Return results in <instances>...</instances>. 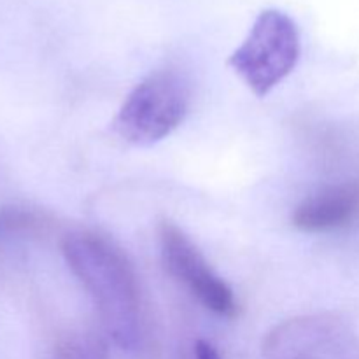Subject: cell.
I'll list each match as a JSON object with an SVG mask.
<instances>
[{
    "label": "cell",
    "instance_id": "6da1fadb",
    "mask_svg": "<svg viewBox=\"0 0 359 359\" xmlns=\"http://www.w3.org/2000/svg\"><path fill=\"white\" fill-rule=\"evenodd\" d=\"M62 252L93 300L105 333L121 349L140 347L146 337L142 297L125 252L112 241L91 231L67 235Z\"/></svg>",
    "mask_w": 359,
    "mask_h": 359
},
{
    "label": "cell",
    "instance_id": "7a4b0ae2",
    "mask_svg": "<svg viewBox=\"0 0 359 359\" xmlns=\"http://www.w3.org/2000/svg\"><path fill=\"white\" fill-rule=\"evenodd\" d=\"M189 111L184 77L161 69L140 81L119 107L112 128L132 146L147 147L167 139L182 125Z\"/></svg>",
    "mask_w": 359,
    "mask_h": 359
},
{
    "label": "cell",
    "instance_id": "3957f363",
    "mask_svg": "<svg viewBox=\"0 0 359 359\" xmlns=\"http://www.w3.org/2000/svg\"><path fill=\"white\" fill-rule=\"evenodd\" d=\"M300 53V30L293 18L279 9H265L231 53L228 65L256 97H266L293 72Z\"/></svg>",
    "mask_w": 359,
    "mask_h": 359
},
{
    "label": "cell",
    "instance_id": "277c9868",
    "mask_svg": "<svg viewBox=\"0 0 359 359\" xmlns=\"http://www.w3.org/2000/svg\"><path fill=\"white\" fill-rule=\"evenodd\" d=\"M160 255L165 270L181 283L207 311L221 318H235L238 304L233 290L221 279L195 242L172 221L158 224Z\"/></svg>",
    "mask_w": 359,
    "mask_h": 359
},
{
    "label": "cell",
    "instance_id": "5b68a950",
    "mask_svg": "<svg viewBox=\"0 0 359 359\" xmlns=\"http://www.w3.org/2000/svg\"><path fill=\"white\" fill-rule=\"evenodd\" d=\"M263 359H359V340L335 316H300L266 335Z\"/></svg>",
    "mask_w": 359,
    "mask_h": 359
},
{
    "label": "cell",
    "instance_id": "8992f818",
    "mask_svg": "<svg viewBox=\"0 0 359 359\" xmlns=\"http://www.w3.org/2000/svg\"><path fill=\"white\" fill-rule=\"evenodd\" d=\"M359 221V179L319 189L293 210L291 223L304 233L344 230Z\"/></svg>",
    "mask_w": 359,
    "mask_h": 359
},
{
    "label": "cell",
    "instance_id": "52a82bcc",
    "mask_svg": "<svg viewBox=\"0 0 359 359\" xmlns=\"http://www.w3.org/2000/svg\"><path fill=\"white\" fill-rule=\"evenodd\" d=\"M53 359H109V347L98 333L79 332L65 337L56 346Z\"/></svg>",
    "mask_w": 359,
    "mask_h": 359
},
{
    "label": "cell",
    "instance_id": "ba28073f",
    "mask_svg": "<svg viewBox=\"0 0 359 359\" xmlns=\"http://www.w3.org/2000/svg\"><path fill=\"white\" fill-rule=\"evenodd\" d=\"M195 354L196 359H221L216 347H214L212 344L205 342V340H198V342H196Z\"/></svg>",
    "mask_w": 359,
    "mask_h": 359
}]
</instances>
